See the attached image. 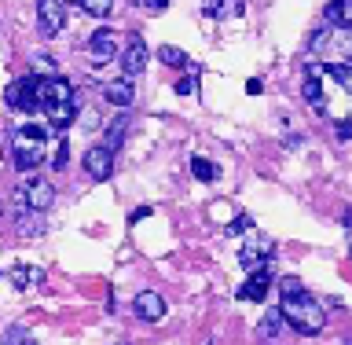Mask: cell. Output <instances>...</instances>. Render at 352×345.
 Wrapping results in <instances>:
<instances>
[{
  "mask_svg": "<svg viewBox=\"0 0 352 345\" xmlns=\"http://www.w3.org/2000/svg\"><path fill=\"white\" fill-rule=\"evenodd\" d=\"M191 173H195V180H217V165L213 162H206V158H191Z\"/></svg>",
  "mask_w": 352,
  "mask_h": 345,
  "instance_id": "obj_20",
  "label": "cell"
},
{
  "mask_svg": "<svg viewBox=\"0 0 352 345\" xmlns=\"http://www.w3.org/2000/svg\"><path fill=\"white\" fill-rule=\"evenodd\" d=\"M4 99H8V107H11V110L33 114L37 107H44V99H41V77L26 74V77H19V81H11V85H8V92H4Z\"/></svg>",
  "mask_w": 352,
  "mask_h": 345,
  "instance_id": "obj_3",
  "label": "cell"
},
{
  "mask_svg": "<svg viewBox=\"0 0 352 345\" xmlns=\"http://www.w3.org/2000/svg\"><path fill=\"white\" fill-rule=\"evenodd\" d=\"M0 345H30V338H26V327H22V324L8 327V331H4V338H0Z\"/></svg>",
  "mask_w": 352,
  "mask_h": 345,
  "instance_id": "obj_23",
  "label": "cell"
},
{
  "mask_svg": "<svg viewBox=\"0 0 352 345\" xmlns=\"http://www.w3.org/2000/svg\"><path fill=\"white\" fill-rule=\"evenodd\" d=\"M341 52H345V63H352V30H345V33H341Z\"/></svg>",
  "mask_w": 352,
  "mask_h": 345,
  "instance_id": "obj_29",
  "label": "cell"
},
{
  "mask_svg": "<svg viewBox=\"0 0 352 345\" xmlns=\"http://www.w3.org/2000/svg\"><path fill=\"white\" fill-rule=\"evenodd\" d=\"M41 99L44 103H70L74 99V85L66 81V77H48V81H41Z\"/></svg>",
  "mask_w": 352,
  "mask_h": 345,
  "instance_id": "obj_12",
  "label": "cell"
},
{
  "mask_svg": "<svg viewBox=\"0 0 352 345\" xmlns=\"http://www.w3.org/2000/svg\"><path fill=\"white\" fill-rule=\"evenodd\" d=\"M66 162H70V147H66V140H59V147L52 154V169H66Z\"/></svg>",
  "mask_w": 352,
  "mask_h": 345,
  "instance_id": "obj_24",
  "label": "cell"
},
{
  "mask_svg": "<svg viewBox=\"0 0 352 345\" xmlns=\"http://www.w3.org/2000/svg\"><path fill=\"white\" fill-rule=\"evenodd\" d=\"M268 258H272V239H264V236L246 239V242H242V250H239V261L246 264L250 272L264 269V264H268Z\"/></svg>",
  "mask_w": 352,
  "mask_h": 345,
  "instance_id": "obj_7",
  "label": "cell"
},
{
  "mask_svg": "<svg viewBox=\"0 0 352 345\" xmlns=\"http://www.w3.org/2000/svg\"><path fill=\"white\" fill-rule=\"evenodd\" d=\"M81 11L92 19H107L114 11V0H81Z\"/></svg>",
  "mask_w": 352,
  "mask_h": 345,
  "instance_id": "obj_18",
  "label": "cell"
},
{
  "mask_svg": "<svg viewBox=\"0 0 352 345\" xmlns=\"http://www.w3.org/2000/svg\"><path fill=\"white\" fill-rule=\"evenodd\" d=\"M242 11H246V4H242V0H220V15L224 19H231V15H242Z\"/></svg>",
  "mask_w": 352,
  "mask_h": 345,
  "instance_id": "obj_26",
  "label": "cell"
},
{
  "mask_svg": "<svg viewBox=\"0 0 352 345\" xmlns=\"http://www.w3.org/2000/svg\"><path fill=\"white\" fill-rule=\"evenodd\" d=\"M44 114H48L52 132L59 136V132H66V125H74V118H77V96L70 103H44Z\"/></svg>",
  "mask_w": 352,
  "mask_h": 345,
  "instance_id": "obj_11",
  "label": "cell"
},
{
  "mask_svg": "<svg viewBox=\"0 0 352 345\" xmlns=\"http://www.w3.org/2000/svg\"><path fill=\"white\" fill-rule=\"evenodd\" d=\"M85 173L92 176L96 184H107L110 173H114V151H107V147H88V154H85Z\"/></svg>",
  "mask_w": 352,
  "mask_h": 345,
  "instance_id": "obj_6",
  "label": "cell"
},
{
  "mask_svg": "<svg viewBox=\"0 0 352 345\" xmlns=\"http://www.w3.org/2000/svg\"><path fill=\"white\" fill-rule=\"evenodd\" d=\"M345 224H349V228H352V209H349V213H345Z\"/></svg>",
  "mask_w": 352,
  "mask_h": 345,
  "instance_id": "obj_33",
  "label": "cell"
},
{
  "mask_svg": "<svg viewBox=\"0 0 352 345\" xmlns=\"http://www.w3.org/2000/svg\"><path fill=\"white\" fill-rule=\"evenodd\" d=\"M279 313H283V320L290 324L297 335H319V331L327 327V313H323V305L316 302L312 294H297V297H283V305H279Z\"/></svg>",
  "mask_w": 352,
  "mask_h": 345,
  "instance_id": "obj_1",
  "label": "cell"
},
{
  "mask_svg": "<svg viewBox=\"0 0 352 345\" xmlns=\"http://www.w3.org/2000/svg\"><path fill=\"white\" fill-rule=\"evenodd\" d=\"M63 4H81V0H63Z\"/></svg>",
  "mask_w": 352,
  "mask_h": 345,
  "instance_id": "obj_34",
  "label": "cell"
},
{
  "mask_svg": "<svg viewBox=\"0 0 352 345\" xmlns=\"http://www.w3.org/2000/svg\"><path fill=\"white\" fill-rule=\"evenodd\" d=\"M268 286H272V269L264 264V269H257V272H250V280L239 286V302H264L268 297Z\"/></svg>",
  "mask_w": 352,
  "mask_h": 345,
  "instance_id": "obj_8",
  "label": "cell"
},
{
  "mask_svg": "<svg viewBox=\"0 0 352 345\" xmlns=\"http://www.w3.org/2000/svg\"><path fill=\"white\" fill-rule=\"evenodd\" d=\"M19 202L22 209H33V213H44L55 202V187L44 180V176H30L26 184L19 187Z\"/></svg>",
  "mask_w": 352,
  "mask_h": 345,
  "instance_id": "obj_4",
  "label": "cell"
},
{
  "mask_svg": "<svg viewBox=\"0 0 352 345\" xmlns=\"http://www.w3.org/2000/svg\"><path fill=\"white\" fill-rule=\"evenodd\" d=\"M165 4H169V0H147L151 11H165Z\"/></svg>",
  "mask_w": 352,
  "mask_h": 345,
  "instance_id": "obj_32",
  "label": "cell"
},
{
  "mask_svg": "<svg viewBox=\"0 0 352 345\" xmlns=\"http://www.w3.org/2000/svg\"><path fill=\"white\" fill-rule=\"evenodd\" d=\"M323 19L330 26H341V30H352V0H330Z\"/></svg>",
  "mask_w": 352,
  "mask_h": 345,
  "instance_id": "obj_15",
  "label": "cell"
},
{
  "mask_svg": "<svg viewBox=\"0 0 352 345\" xmlns=\"http://www.w3.org/2000/svg\"><path fill=\"white\" fill-rule=\"evenodd\" d=\"M37 19L41 33H59L66 26V4L63 0H37Z\"/></svg>",
  "mask_w": 352,
  "mask_h": 345,
  "instance_id": "obj_9",
  "label": "cell"
},
{
  "mask_svg": "<svg viewBox=\"0 0 352 345\" xmlns=\"http://www.w3.org/2000/svg\"><path fill=\"white\" fill-rule=\"evenodd\" d=\"M158 59L165 66H187L191 59H187V52L184 48H173V44H165V48H158Z\"/></svg>",
  "mask_w": 352,
  "mask_h": 345,
  "instance_id": "obj_19",
  "label": "cell"
},
{
  "mask_svg": "<svg viewBox=\"0 0 352 345\" xmlns=\"http://www.w3.org/2000/svg\"><path fill=\"white\" fill-rule=\"evenodd\" d=\"M334 132L338 140H352V121H334Z\"/></svg>",
  "mask_w": 352,
  "mask_h": 345,
  "instance_id": "obj_30",
  "label": "cell"
},
{
  "mask_svg": "<svg viewBox=\"0 0 352 345\" xmlns=\"http://www.w3.org/2000/svg\"><path fill=\"white\" fill-rule=\"evenodd\" d=\"M195 88H198V74H187L176 81V96H195Z\"/></svg>",
  "mask_w": 352,
  "mask_h": 345,
  "instance_id": "obj_25",
  "label": "cell"
},
{
  "mask_svg": "<svg viewBox=\"0 0 352 345\" xmlns=\"http://www.w3.org/2000/svg\"><path fill=\"white\" fill-rule=\"evenodd\" d=\"M125 132H129V118L121 114V118L110 121V129H107V143H103V147H107V151H118L121 143H125Z\"/></svg>",
  "mask_w": 352,
  "mask_h": 345,
  "instance_id": "obj_17",
  "label": "cell"
},
{
  "mask_svg": "<svg viewBox=\"0 0 352 345\" xmlns=\"http://www.w3.org/2000/svg\"><path fill=\"white\" fill-rule=\"evenodd\" d=\"M279 294L283 297H297V294H305V283L297 280V275H283V280H279Z\"/></svg>",
  "mask_w": 352,
  "mask_h": 345,
  "instance_id": "obj_22",
  "label": "cell"
},
{
  "mask_svg": "<svg viewBox=\"0 0 352 345\" xmlns=\"http://www.w3.org/2000/svg\"><path fill=\"white\" fill-rule=\"evenodd\" d=\"M327 44H330V30H316L312 33V52H323Z\"/></svg>",
  "mask_w": 352,
  "mask_h": 345,
  "instance_id": "obj_28",
  "label": "cell"
},
{
  "mask_svg": "<svg viewBox=\"0 0 352 345\" xmlns=\"http://www.w3.org/2000/svg\"><path fill=\"white\" fill-rule=\"evenodd\" d=\"M88 55L96 66H107L110 59H118V33L114 30H96L88 37Z\"/></svg>",
  "mask_w": 352,
  "mask_h": 345,
  "instance_id": "obj_5",
  "label": "cell"
},
{
  "mask_svg": "<svg viewBox=\"0 0 352 345\" xmlns=\"http://www.w3.org/2000/svg\"><path fill=\"white\" fill-rule=\"evenodd\" d=\"M103 96H107V103H114V107H132V99H136V92H132V81L129 77H118V81H107L103 88Z\"/></svg>",
  "mask_w": 352,
  "mask_h": 345,
  "instance_id": "obj_14",
  "label": "cell"
},
{
  "mask_svg": "<svg viewBox=\"0 0 352 345\" xmlns=\"http://www.w3.org/2000/svg\"><path fill=\"white\" fill-rule=\"evenodd\" d=\"M283 324H286V320H283L279 309H268V313H264V320L257 324V335H261L264 342H275V338H279V331H283Z\"/></svg>",
  "mask_w": 352,
  "mask_h": 345,
  "instance_id": "obj_16",
  "label": "cell"
},
{
  "mask_svg": "<svg viewBox=\"0 0 352 345\" xmlns=\"http://www.w3.org/2000/svg\"><path fill=\"white\" fill-rule=\"evenodd\" d=\"M33 280H41V272H37V269H22V264H19V269H11V283H15L19 291H26Z\"/></svg>",
  "mask_w": 352,
  "mask_h": 345,
  "instance_id": "obj_21",
  "label": "cell"
},
{
  "mask_svg": "<svg viewBox=\"0 0 352 345\" xmlns=\"http://www.w3.org/2000/svg\"><path fill=\"white\" fill-rule=\"evenodd\" d=\"M132 309H136L140 320H151V324H154V320L165 316V309H169V305H165V297L158 291H140L136 302H132Z\"/></svg>",
  "mask_w": 352,
  "mask_h": 345,
  "instance_id": "obj_10",
  "label": "cell"
},
{
  "mask_svg": "<svg viewBox=\"0 0 352 345\" xmlns=\"http://www.w3.org/2000/svg\"><path fill=\"white\" fill-rule=\"evenodd\" d=\"M147 44H140V41H132L129 48H125V55H121V70H125V77H136V74H143L147 70Z\"/></svg>",
  "mask_w": 352,
  "mask_h": 345,
  "instance_id": "obj_13",
  "label": "cell"
},
{
  "mask_svg": "<svg viewBox=\"0 0 352 345\" xmlns=\"http://www.w3.org/2000/svg\"><path fill=\"white\" fill-rule=\"evenodd\" d=\"M202 11L206 15H220V0H202Z\"/></svg>",
  "mask_w": 352,
  "mask_h": 345,
  "instance_id": "obj_31",
  "label": "cell"
},
{
  "mask_svg": "<svg viewBox=\"0 0 352 345\" xmlns=\"http://www.w3.org/2000/svg\"><path fill=\"white\" fill-rule=\"evenodd\" d=\"M250 228H253V220H250L246 213H242V217H235V220L228 224V231H231V236H239V231H250Z\"/></svg>",
  "mask_w": 352,
  "mask_h": 345,
  "instance_id": "obj_27",
  "label": "cell"
},
{
  "mask_svg": "<svg viewBox=\"0 0 352 345\" xmlns=\"http://www.w3.org/2000/svg\"><path fill=\"white\" fill-rule=\"evenodd\" d=\"M15 169L30 173L44 162V129L41 125H19L15 132Z\"/></svg>",
  "mask_w": 352,
  "mask_h": 345,
  "instance_id": "obj_2",
  "label": "cell"
}]
</instances>
